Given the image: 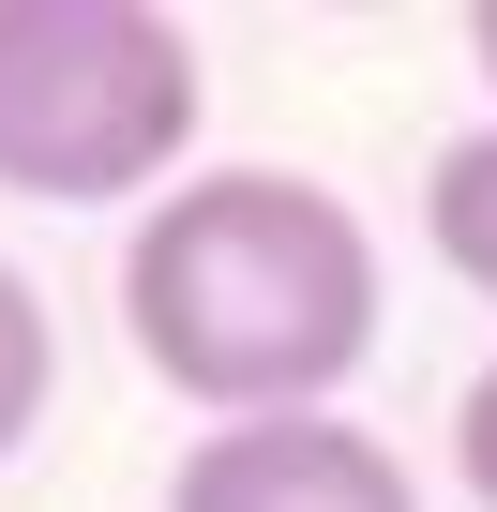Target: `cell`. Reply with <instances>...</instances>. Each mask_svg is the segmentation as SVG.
Returning a JSON list of instances; mask_svg holds the SVG:
<instances>
[{
	"instance_id": "4",
	"label": "cell",
	"mask_w": 497,
	"mask_h": 512,
	"mask_svg": "<svg viewBox=\"0 0 497 512\" xmlns=\"http://www.w3.org/2000/svg\"><path fill=\"white\" fill-rule=\"evenodd\" d=\"M422 241H437V272H452V287L497 302V121L452 136V151L422 166Z\"/></svg>"
},
{
	"instance_id": "6",
	"label": "cell",
	"mask_w": 497,
	"mask_h": 512,
	"mask_svg": "<svg viewBox=\"0 0 497 512\" xmlns=\"http://www.w3.org/2000/svg\"><path fill=\"white\" fill-rule=\"evenodd\" d=\"M452 482H467V497L497 512V362H482V377L452 392Z\"/></svg>"
},
{
	"instance_id": "2",
	"label": "cell",
	"mask_w": 497,
	"mask_h": 512,
	"mask_svg": "<svg viewBox=\"0 0 497 512\" xmlns=\"http://www.w3.org/2000/svg\"><path fill=\"white\" fill-rule=\"evenodd\" d=\"M211 61L151 0H0V196L31 211H151L196 181Z\"/></svg>"
},
{
	"instance_id": "5",
	"label": "cell",
	"mask_w": 497,
	"mask_h": 512,
	"mask_svg": "<svg viewBox=\"0 0 497 512\" xmlns=\"http://www.w3.org/2000/svg\"><path fill=\"white\" fill-rule=\"evenodd\" d=\"M46 392H61V332H46V287L0 256V467L46 437Z\"/></svg>"
},
{
	"instance_id": "7",
	"label": "cell",
	"mask_w": 497,
	"mask_h": 512,
	"mask_svg": "<svg viewBox=\"0 0 497 512\" xmlns=\"http://www.w3.org/2000/svg\"><path fill=\"white\" fill-rule=\"evenodd\" d=\"M467 76L497 91V0H467Z\"/></svg>"
},
{
	"instance_id": "3",
	"label": "cell",
	"mask_w": 497,
	"mask_h": 512,
	"mask_svg": "<svg viewBox=\"0 0 497 512\" xmlns=\"http://www.w3.org/2000/svg\"><path fill=\"white\" fill-rule=\"evenodd\" d=\"M166 512H422V482L347 407H302V422H211L181 452Z\"/></svg>"
},
{
	"instance_id": "1",
	"label": "cell",
	"mask_w": 497,
	"mask_h": 512,
	"mask_svg": "<svg viewBox=\"0 0 497 512\" xmlns=\"http://www.w3.org/2000/svg\"><path fill=\"white\" fill-rule=\"evenodd\" d=\"M377 226L302 166H196L121 226V332L211 422H302L377 362Z\"/></svg>"
}]
</instances>
